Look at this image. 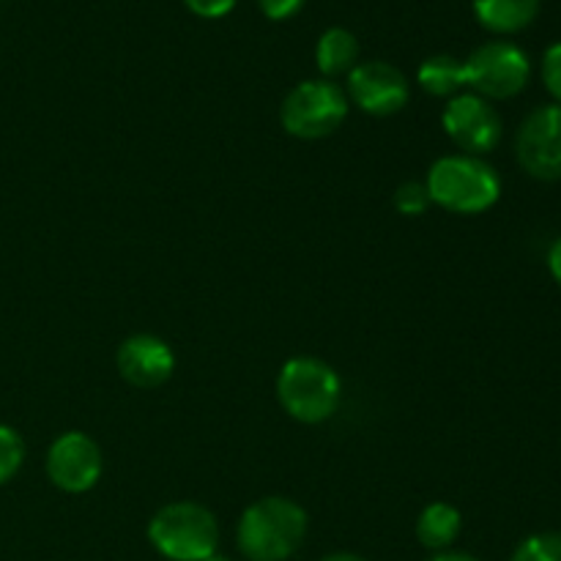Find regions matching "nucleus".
I'll list each match as a JSON object with an SVG mask.
<instances>
[{
    "mask_svg": "<svg viewBox=\"0 0 561 561\" xmlns=\"http://www.w3.org/2000/svg\"><path fill=\"white\" fill-rule=\"evenodd\" d=\"M186 9L197 16H206V20H217V16L230 14V9L236 5V0H184Z\"/></svg>",
    "mask_w": 561,
    "mask_h": 561,
    "instance_id": "obj_20",
    "label": "nucleus"
},
{
    "mask_svg": "<svg viewBox=\"0 0 561 561\" xmlns=\"http://www.w3.org/2000/svg\"><path fill=\"white\" fill-rule=\"evenodd\" d=\"M542 82H546L548 93L561 104V42L551 44L542 55Z\"/></svg>",
    "mask_w": 561,
    "mask_h": 561,
    "instance_id": "obj_19",
    "label": "nucleus"
},
{
    "mask_svg": "<svg viewBox=\"0 0 561 561\" xmlns=\"http://www.w3.org/2000/svg\"><path fill=\"white\" fill-rule=\"evenodd\" d=\"M466 64V85L482 99H513L529 85V55L513 42H488Z\"/></svg>",
    "mask_w": 561,
    "mask_h": 561,
    "instance_id": "obj_6",
    "label": "nucleus"
},
{
    "mask_svg": "<svg viewBox=\"0 0 561 561\" xmlns=\"http://www.w3.org/2000/svg\"><path fill=\"white\" fill-rule=\"evenodd\" d=\"M47 477L66 493H85L102 477V449L85 433H64L47 453Z\"/></svg>",
    "mask_w": 561,
    "mask_h": 561,
    "instance_id": "obj_10",
    "label": "nucleus"
},
{
    "mask_svg": "<svg viewBox=\"0 0 561 561\" xmlns=\"http://www.w3.org/2000/svg\"><path fill=\"white\" fill-rule=\"evenodd\" d=\"M348 115V96L332 80H307L283 102V126L301 140L329 137Z\"/></svg>",
    "mask_w": 561,
    "mask_h": 561,
    "instance_id": "obj_5",
    "label": "nucleus"
},
{
    "mask_svg": "<svg viewBox=\"0 0 561 561\" xmlns=\"http://www.w3.org/2000/svg\"><path fill=\"white\" fill-rule=\"evenodd\" d=\"M510 561H561V531L526 537Z\"/></svg>",
    "mask_w": 561,
    "mask_h": 561,
    "instance_id": "obj_16",
    "label": "nucleus"
},
{
    "mask_svg": "<svg viewBox=\"0 0 561 561\" xmlns=\"http://www.w3.org/2000/svg\"><path fill=\"white\" fill-rule=\"evenodd\" d=\"M25 460V442L20 433L9 425H0V485L11 480L20 471Z\"/></svg>",
    "mask_w": 561,
    "mask_h": 561,
    "instance_id": "obj_17",
    "label": "nucleus"
},
{
    "mask_svg": "<svg viewBox=\"0 0 561 561\" xmlns=\"http://www.w3.org/2000/svg\"><path fill=\"white\" fill-rule=\"evenodd\" d=\"M203 561H233V559L222 557V553H214V557H208V559H203Z\"/></svg>",
    "mask_w": 561,
    "mask_h": 561,
    "instance_id": "obj_25",
    "label": "nucleus"
},
{
    "mask_svg": "<svg viewBox=\"0 0 561 561\" xmlns=\"http://www.w3.org/2000/svg\"><path fill=\"white\" fill-rule=\"evenodd\" d=\"M118 373L126 383L137 389L162 387L175 370V356L164 340L153 334H131L118 348Z\"/></svg>",
    "mask_w": 561,
    "mask_h": 561,
    "instance_id": "obj_11",
    "label": "nucleus"
},
{
    "mask_svg": "<svg viewBox=\"0 0 561 561\" xmlns=\"http://www.w3.org/2000/svg\"><path fill=\"white\" fill-rule=\"evenodd\" d=\"M257 5L268 20H288L305 5V0H257Z\"/></svg>",
    "mask_w": 561,
    "mask_h": 561,
    "instance_id": "obj_21",
    "label": "nucleus"
},
{
    "mask_svg": "<svg viewBox=\"0 0 561 561\" xmlns=\"http://www.w3.org/2000/svg\"><path fill=\"white\" fill-rule=\"evenodd\" d=\"M277 398L294 420L318 425L337 411L340 378L323 359L296 356L279 370Z\"/></svg>",
    "mask_w": 561,
    "mask_h": 561,
    "instance_id": "obj_4",
    "label": "nucleus"
},
{
    "mask_svg": "<svg viewBox=\"0 0 561 561\" xmlns=\"http://www.w3.org/2000/svg\"><path fill=\"white\" fill-rule=\"evenodd\" d=\"M474 14L493 33H518L540 14V0H474Z\"/></svg>",
    "mask_w": 561,
    "mask_h": 561,
    "instance_id": "obj_12",
    "label": "nucleus"
},
{
    "mask_svg": "<svg viewBox=\"0 0 561 561\" xmlns=\"http://www.w3.org/2000/svg\"><path fill=\"white\" fill-rule=\"evenodd\" d=\"M422 91L431 96H458L466 88V64L455 55H433L416 71Z\"/></svg>",
    "mask_w": 561,
    "mask_h": 561,
    "instance_id": "obj_15",
    "label": "nucleus"
},
{
    "mask_svg": "<svg viewBox=\"0 0 561 561\" xmlns=\"http://www.w3.org/2000/svg\"><path fill=\"white\" fill-rule=\"evenodd\" d=\"M425 190L431 203L453 214H482L496 206L502 195V181L496 170L480 157L455 153L442 157L427 170Z\"/></svg>",
    "mask_w": 561,
    "mask_h": 561,
    "instance_id": "obj_2",
    "label": "nucleus"
},
{
    "mask_svg": "<svg viewBox=\"0 0 561 561\" xmlns=\"http://www.w3.org/2000/svg\"><path fill=\"white\" fill-rule=\"evenodd\" d=\"M321 561H367V559L356 557V553H345V551H340V553H329V557H323Z\"/></svg>",
    "mask_w": 561,
    "mask_h": 561,
    "instance_id": "obj_24",
    "label": "nucleus"
},
{
    "mask_svg": "<svg viewBox=\"0 0 561 561\" xmlns=\"http://www.w3.org/2000/svg\"><path fill=\"white\" fill-rule=\"evenodd\" d=\"M427 206H431V195H427L425 184H420V181H405L394 192V208L405 217H420V214L427 211Z\"/></svg>",
    "mask_w": 561,
    "mask_h": 561,
    "instance_id": "obj_18",
    "label": "nucleus"
},
{
    "mask_svg": "<svg viewBox=\"0 0 561 561\" xmlns=\"http://www.w3.org/2000/svg\"><path fill=\"white\" fill-rule=\"evenodd\" d=\"M427 561H482V559L471 557V553H466V551H438V553H433Z\"/></svg>",
    "mask_w": 561,
    "mask_h": 561,
    "instance_id": "obj_23",
    "label": "nucleus"
},
{
    "mask_svg": "<svg viewBox=\"0 0 561 561\" xmlns=\"http://www.w3.org/2000/svg\"><path fill=\"white\" fill-rule=\"evenodd\" d=\"M548 268H551L553 279H557L559 288H561V236L557 241H553L551 252H548Z\"/></svg>",
    "mask_w": 561,
    "mask_h": 561,
    "instance_id": "obj_22",
    "label": "nucleus"
},
{
    "mask_svg": "<svg viewBox=\"0 0 561 561\" xmlns=\"http://www.w3.org/2000/svg\"><path fill=\"white\" fill-rule=\"evenodd\" d=\"M520 168L542 181L561 179V104H546L526 115L515 137Z\"/></svg>",
    "mask_w": 561,
    "mask_h": 561,
    "instance_id": "obj_8",
    "label": "nucleus"
},
{
    "mask_svg": "<svg viewBox=\"0 0 561 561\" xmlns=\"http://www.w3.org/2000/svg\"><path fill=\"white\" fill-rule=\"evenodd\" d=\"M348 99L367 115H394L409 102V80L387 60H367L348 71Z\"/></svg>",
    "mask_w": 561,
    "mask_h": 561,
    "instance_id": "obj_9",
    "label": "nucleus"
},
{
    "mask_svg": "<svg viewBox=\"0 0 561 561\" xmlns=\"http://www.w3.org/2000/svg\"><path fill=\"white\" fill-rule=\"evenodd\" d=\"M449 140L469 157L493 151L502 140V115L488 99L477 93H458L447 102L442 115Z\"/></svg>",
    "mask_w": 561,
    "mask_h": 561,
    "instance_id": "obj_7",
    "label": "nucleus"
},
{
    "mask_svg": "<svg viewBox=\"0 0 561 561\" xmlns=\"http://www.w3.org/2000/svg\"><path fill=\"white\" fill-rule=\"evenodd\" d=\"M307 535V513L285 496H266L250 504L239 520L236 542L250 561H288Z\"/></svg>",
    "mask_w": 561,
    "mask_h": 561,
    "instance_id": "obj_1",
    "label": "nucleus"
},
{
    "mask_svg": "<svg viewBox=\"0 0 561 561\" xmlns=\"http://www.w3.org/2000/svg\"><path fill=\"white\" fill-rule=\"evenodd\" d=\"M359 58V42L345 27H329L316 47V64L323 77L348 75Z\"/></svg>",
    "mask_w": 561,
    "mask_h": 561,
    "instance_id": "obj_14",
    "label": "nucleus"
},
{
    "mask_svg": "<svg viewBox=\"0 0 561 561\" xmlns=\"http://www.w3.org/2000/svg\"><path fill=\"white\" fill-rule=\"evenodd\" d=\"M460 535V513L447 502L427 504L416 518V540L427 548V551H449Z\"/></svg>",
    "mask_w": 561,
    "mask_h": 561,
    "instance_id": "obj_13",
    "label": "nucleus"
},
{
    "mask_svg": "<svg viewBox=\"0 0 561 561\" xmlns=\"http://www.w3.org/2000/svg\"><path fill=\"white\" fill-rule=\"evenodd\" d=\"M148 540L170 561H203L217 553L219 526L211 510L203 504L175 502L153 515Z\"/></svg>",
    "mask_w": 561,
    "mask_h": 561,
    "instance_id": "obj_3",
    "label": "nucleus"
}]
</instances>
